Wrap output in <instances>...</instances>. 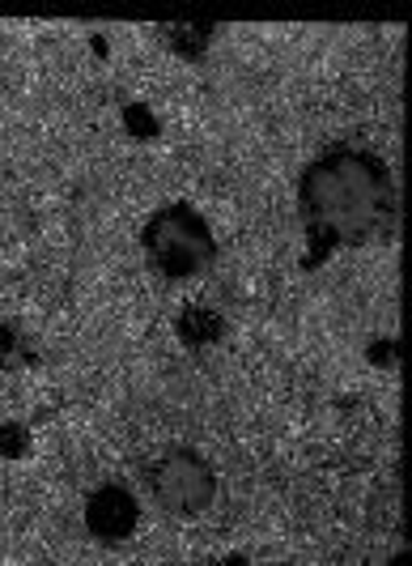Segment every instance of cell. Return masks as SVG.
<instances>
[{
    "label": "cell",
    "instance_id": "1",
    "mask_svg": "<svg viewBox=\"0 0 412 566\" xmlns=\"http://www.w3.org/2000/svg\"><path fill=\"white\" fill-rule=\"evenodd\" d=\"M298 213L310 248L303 269H319L336 248H370L391 239L395 179L379 154L358 145H331L303 170Z\"/></svg>",
    "mask_w": 412,
    "mask_h": 566
},
{
    "label": "cell",
    "instance_id": "2",
    "mask_svg": "<svg viewBox=\"0 0 412 566\" xmlns=\"http://www.w3.org/2000/svg\"><path fill=\"white\" fill-rule=\"evenodd\" d=\"M140 248H145L149 264L162 273L166 282H188L196 273H204L213 264V255H218L213 230L192 205L158 209L140 230Z\"/></svg>",
    "mask_w": 412,
    "mask_h": 566
},
{
    "label": "cell",
    "instance_id": "3",
    "mask_svg": "<svg viewBox=\"0 0 412 566\" xmlns=\"http://www.w3.org/2000/svg\"><path fill=\"white\" fill-rule=\"evenodd\" d=\"M149 490L170 515H200L218 494V478L200 455L179 448L149 469Z\"/></svg>",
    "mask_w": 412,
    "mask_h": 566
},
{
    "label": "cell",
    "instance_id": "4",
    "mask_svg": "<svg viewBox=\"0 0 412 566\" xmlns=\"http://www.w3.org/2000/svg\"><path fill=\"white\" fill-rule=\"evenodd\" d=\"M137 520H140L137 499H133V490H124V485H103V490H94L89 503H85V528L98 541L133 537V533H137Z\"/></svg>",
    "mask_w": 412,
    "mask_h": 566
},
{
    "label": "cell",
    "instance_id": "5",
    "mask_svg": "<svg viewBox=\"0 0 412 566\" xmlns=\"http://www.w3.org/2000/svg\"><path fill=\"white\" fill-rule=\"evenodd\" d=\"M179 337H183V345H192V349L213 345L221 337V315L204 312V307H188V312L179 315Z\"/></svg>",
    "mask_w": 412,
    "mask_h": 566
},
{
    "label": "cell",
    "instance_id": "6",
    "mask_svg": "<svg viewBox=\"0 0 412 566\" xmlns=\"http://www.w3.org/2000/svg\"><path fill=\"white\" fill-rule=\"evenodd\" d=\"M158 34H162L166 43H175V52L200 56L209 48V39H213V27H188V22H179V27H162Z\"/></svg>",
    "mask_w": 412,
    "mask_h": 566
},
{
    "label": "cell",
    "instance_id": "7",
    "mask_svg": "<svg viewBox=\"0 0 412 566\" xmlns=\"http://www.w3.org/2000/svg\"><path fill=\"white\" fill-rule=\"evenodd\" d=\"M30 358H34V349L27 345L22 328H18V324H0V370L27 367Z\"/></svg>",
    "mask_w": 412,
    "mask_h": 566
},
{
    "label": "cell",
    "instance_id": "8",
    "mask_svg": "<svg viewBox=\"0 0 412 566\" xmlns=\"http://www.w3.org/2000/svg\"><path fill=\"white\" fill-rule=\"evenodd\" d=\"M27 448H30L27 426H18V422H4V426H0V455L18 460V455H27Z\"/></svg>",
    "mask_w": 412,
    "mask_h": 566
},
{
    "label": "cell",
    "instance_id": "9",
    "mask_svg": "<svg viewBox=\"0 0 412 566\" xmlns=\"http://www.w3.org/2000/svg\"><path fill=\"white\" fill-rule=\"evenodd\" d=\"M145 107H128V124H133V128H140V133H149V137H154V124H149V119H145Z\"/></svg>",
    "mask_w": 412,
    "mask_h": 566
},
{
    "label": "cell",
    "instance_id": "10",
    "mask_svg": "<svg viewBox=\"0 0 412 566\" xmlns=\"http://www.w3.org/2000/svg\"><path fill=\"white\" fill-rule=\"evenodd\" d=\"M370 358H374V363H391V340L374 345V349H370Z\"/></svg>",
    "mask_w": 412,
    "mask_h": 566
}]
</instances>
